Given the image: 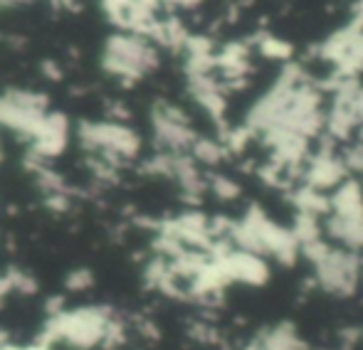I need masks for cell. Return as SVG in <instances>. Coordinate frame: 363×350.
<instances>
[{"label": "cell", "mask_w": 363, "mask_h": 350, "mask_svg": "<svg viewBox=\"0 0 363 350\" xmlns=\"http://www.w3.org/2000/svg\"><path fill=\"white\" fill-rule=\"evenodd\" d=\"M116 318L114 308L101 303H84V306L62 308L55 316H48L40 338V346H62L67 350H94L101 348L111 321Z\"/></svg>", "instance_id": "cell-1"}, {"label": "cell", "mask_w": 363, "mask_h": 350, "mask_svg": "<svg viewBox=\"0 0 363 350\" xmlns=\"http://www.w3.org/2000/svg\"><path fill=\"white\" fill-rule=\"evenodd\" d=\"M77 141L89 153V158H99L109 165H119L134 161L141 151V139L134 129L121 121H82L77 126Z\"/></svg>", "instance_id": "cell-2"}, {"label": "cell", "mask_w": 363, "mask_h": 350, "mask_svg": "<svg viewBox=\"0 0 363 350\" xmlns=\"http://www.w3.org/2000/svg\"><path fill=\"white\" fill-rule=\"evenodd\" d=\"M101 69L121 82H136L156 67V52L141 35L114 33L101 47Z\"/></svg>", "instance_id": "cell-3"}, {"label": "cell", "mask_w": 363, "mask_h": 350, "mask_svg": "<svg viewBox=\"0 0 363 350\" xmlns=\"http://www.w3.org/2000/svg\"><path fill=\"white\" fill-rule=\"evenodd\" d=\"M48 111V96L40 91L8 89L0 94V131L18 136L30 146Z\"/></svg>", "instance_id": "cell-4"}, {"label": "cell", "mask_w": 363, "mask_h": 350, "mask_svg": "<svg viewBox=\"0 0 363 350\" xmlns=\"http://www.w3.org/2000/svg\"><path fill=\"white\" fill-rule=\"evenodd\" d=\"M314 269L321 286L336 296H351L359 286L361 262L351 250H329Z\"/></svg>", "instance_id": "cell-5"}, {"label": "cell", "mask_w": 363, "mask_h": 350, "mask_svg": "<svg viewBox=\"0 0 363 350\" xmlns=\"http://www.w3.org/2000/svg\"><path fill=\"white\" fill-rule=\"evenodd\" d=\"M69 139H72V124H69L67 114L48 111L35 139L30 141V158L38 161V163L57 158L67 151Z\"/></svg>", "instance_id": "cell-6"}, {"label": "cell", "mask_w": 363, "mask_h": 350, "mask_svg": "<svg viewBox=\"0 0 363 350\" xmlns=\"http://www.w3.org/2000/svg\"><path fill=\"white\" fill-rule=\"evenodd\" d=\"M218 262L220 272L225 274L228 284H250V286H259L269 279V264L264 257L252 255V252L242 250H228L225 255L213 257Z\"/></svg>", "instance_id": "cell-7"}, {"label": "cell", "mask_w": 363, "mask_h": 350, "mask_svg": "<svg viewBox=\"0 0 363 350\" xmlns=\"http://www.w3.org/2000/svg\"><path fill=\"white\" fill-rule=\"evenodd\" d=\"M153 131L166 148H183L191 141V131H188L183 116L176 109H168V106H158L153 111Z\"/></svg>", "instance_id": "cell-8"}, {"label": "cell", "mask_w": 363, "mask_h": 350, "mask_svg": "<svg viewBox=\"0 0 363 350\" xmlns=\"http://www.w3.org/2000/svg\"><path fill=\"white\" fill-rule=\"evenodd\" d=\"M331 235L351 247V252L363 247V217H334Z\"/></svg>", "instance_id": "cell-9"}, {"label": "cell", "mask_w": 363, "mask_h": 350, "mask_svg": "<svg viewBox=\"0 0 363 350\" xmlns=\"http://www.w3.org/2000/svg\"><path fill=\"white\" fill-rule=\"evenodd\" d=\"M91 284H94V274L82 267L72 269V272L65 276V288H67L69 293H84L86 288H91Z\"/></svg>", "instance_id": "cell-10"}, {"label": "cell", "mask_w": 363, "mask_h": 350, "mask_svg": "<svg viewBox=\"0 0 363 350\" xmlns=\"http://www.w3.org/2000/svg\"><path fill=\"white\" fill-rule=\"evenodd\" d=\"M5 350H52V348H48V346H40V343H33V346H28V348H20V346H8Z\"/></svg>", "instance_id": "cell-11"}, {"label": "cell", "mask_w": 363, "mask_h": 350, "mask_svg": "<svg viewBox=\"0 0 363 350\" xmlns=\"http://www.w3.org/2000/svg\"><path fill=\"white\" fill-rule=\"evenodd\" d=\"M10 346V341H8V333L3 331V328H0V350H5Z\"/></svg>", "instance_id": "cell-12"}]
</instances>
